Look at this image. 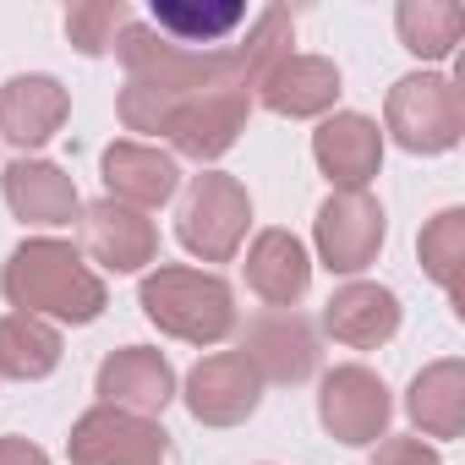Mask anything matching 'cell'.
I'll return each instance as SVG.
<instances>
[{
  "instance_id": "cell-1",
  "label": "cell",
  "mask_w": 465,
  "mask_h": 465,
  "mask_svg": "<svg viewBox=\"0 0 465 465\" xmlns=\"http://www.w3.org/2000/svg\"><path fill=\"white\" fill-rule=\"evenodd\" d=\"M0 296L17 312L55 318V323H94L110 307L104 280L88 269V258L72 242H55V236H34L6 258V269H0Z\"/></svg>"
},
{
  "instance_id": "cell-2",
  "label": "cell",
  "mask_w": 465,
  "mask_h": 465,
  "mask_svg": "<svg viewBox=\"0 0 465 465\" xmlns=\"http://www.w3.org/2000/svg\"><path fill=\"white\" fill-rule=\"evenodd\" d=\"M137 307L159 334L186 345H219L236 334V291L208 269H186V263L153 269L137 291Z\"/></svg>"
},
{
  "instance_id": "cell-3",
  "label": "cell",
  "mask_w": 465,
  "mask_h": 465,
  "mask_svg": "<svg viewBox=\"0 0 465 465\" xmlns=\"http://www.w3.org/2000/svg\"><path fill=\"white\" fill-rule=\"evenodd\" d=\"M247 224H252V197L236 175L224 170H203L186 181L181 192V213H175V236L192 258L203 263H230L247 242Z\"/></svg>"
},
{
  "instance_id": "cell-4",
  "label": "cell",
  "mask_w": 465,
  "mask_h": 465,
  "mask_svg": "<svg viewBox=\"0 0 465 465\" xmlns=\"http://www.w3.org/2000/svg\"><path fill=\"white\" fill-rule=\"evenodd\" d=\"M383 132L405 153H449L465 137V99L449 77L438 72H411L389 88L383 104Z\"/></svg>"
},
{
  "instance_id": "cell-5",
  "label": "cell",
  "mask_w": 465,
  "mask_h": 465,
  "mask_svg": "<svg viewBox=\"0 0 465 465\" xmlns=\"http://www.w3.org/2000/svg\"><path fill=\"white\" fill-rule=\"evenodd\" d=\"M72 465H181L170 432L153 416H132L115 405H94L72 421L66 438Z\"/></svg>"
},
{
  "instance_id": "cell-6",
  "label": "cell",
  "mask_w": 465,
  "mask_h": 465,
  "mask_svg": "<svg viewBox=\"0 0 465 465\" xmlns=\"http://www.w3.org/2000/svg\"><path fill=\"white\" fill-rule=\"evenodd\" d=\"M389 236V219L372 192H329V203L312 219V242L329 274H361L378 263Z\"/></svg>"
},
{
  "instance_id": "cell-7",
  "label": "cell",
  "mask_w": 465,
  "mask_h": 465,
  "mask_svg": "<svg viewBox=\"0 0 465 465\" xmlns=\"http://www.w3.org/2000/svg\"><path fill=\"white\" fill-rule=\"evenodd\" d=\"M389 416H394V400H389V383L372 372V367H334L323 372L318 383V421L329 438L351 443V449H367L378 438H389Z\"/></svg>"
},
{
  "instance_id": "cell-8",
  "label": "cell",
  "mask_w": 465,
  "mask_h": 465,
  "mask_svg": "<svg viewBox=\"0 0 465 465\" xmlns=\"http://www.w3.org/2000/svg\"><path fill=\"white\" fill-rule=\"evenodd\" d=\"M77 252L99 263L104 274H143L159 258V230L148 213L99 197L77 213Z\"/></svg>"
},
{
  "instance_id": "cell-9",
  "label": "cell",
  "mask_w": 465,
  "mask_h": 465,
  "mask_svg": "<svg viewBox=\"0 0 465 465\" xmlns=\"http://www.w3.org/2000/svg\"><path fill=\"white\" fill-rule=\"evenodd\" d=\"M242 356L252 361V372L263 378V383H307V378H318V367H323V345H318V329L296 312V307H274V312H263V318H252L247 323V334H242Z\"/></svg>"
},
{
  "instance_id": "cell-10",
  "label": "cell",
  "mask_w": 465,
  "mask_h": 465,
  "mask_svg": "<svg viewBox=\"0 0 465 465\" xmlns=\"http://www.w3.org/2000/svg\"><path fill=\"white\" fill-rule=\"evenodd\" d=\"M186 411L203 427H242L263 405V378L242 351H213L186 372Z\"/></svg>"
},
{
  "instance_id": "cell-11",
  "label": "cell",
  "mask_w": 465,
  "mask_h": 465,
  "mask_svg": "<svg viewBox=\"0 0 465 465\" xmlns=\"http://www.w3.org/2000/svg\"><path fill=\"white\" fill-rule=\"evenodd\" d=\"M247 115H252V94L247 88H208V94H192V99L175 104L164 137L175 143L181 159L208 164V159L236 148V137L247 132Z\"/></svg>"
},
{
  "instance_id": "cell-12",
  "label": "cell",
  "mask_w": 465,
  "mask_h": 465,
  "mask_svg": "<svg viewBox=\"0 0 465 465\" xmlns=\"http://www.w3.org/2000/svg\"><path fill=\"white\" fill-rule=\"evenodd\" d=\"M99 405H115V411H132V416H153L175 400V367L164 361V351L153 345H121L99 361Z\"/></svg>"
},
{
  "instance_id": "cell-13",
  "label": "cell",
  "mask_w": 465,
  "mask_h": 465,
  "mask_svg": "<svg viewBox=\"0 0 465 465\" xmlns=\"http://www.w3.org/2000/svg\"><path fill=\"white\" fill-rule=\"evenodd\" d=\"M312 159L334 192H367V181L383 170V132H378V121L340 110L312 132Z\"/></svg>"
},
{
  "instance_id": "cell-14",
  "label": "cell",
  "mask_w": 465,
  "mask_h": 465,
  "mask_svg": "<svg viewBox=\"0 0 465 465\" xmlns=\"http://www.w3.org/2000/svg\"><path fill=\"white\" fill-rule=\"evenodd\" d=\"M99 170H104V197H110V203H126V208H137V213L164 208V203L181 192V164H175V153L148 148V143H126V137L110 143L104 159H99Z\"/></svg>"
},
{
  "instance_id": "cell-15",
  "label": "cell",
  "mask_w": 465,
  "mask_h": 465,
  "mask_svg": "<svg viewBox=\"0 0 465 465\" xmlns=\"http://www.w3.org/2000/svg\"><path fill=\"white\" fill-rule=\"evenodd\" d=\"M72 115V99L55 77L45 72H28V77H12L0 88V137L12 148H45Z\"/></svg>"
},
{
  "instance_id": "cell-16",
  "label": "cell",
  "mask_w": 465,
  "mask_h": 465,
  "mask_svg": "<svg viewBox=\"0 0 465 465\" xmlns=\"http://www.w3.org/2000/svg\"><path fill=\"white\" fill-rule=\"evenodd\" d=\"M340 99V66L329 55H285L263 83H258V104L285 115V121H312L329 115Z\"/></svg>"
},
{
  "instance_id": "cell-17",
  "label": "cell",
  "mask_w": 465,
  "mask_h": 465,
  "mask_svg": "<svg viewBox=\"0 0 465 465\" xmlns=\"http://www.w3.org/2000/svg\"><path fill=\"white\" fill-rule=\"evenodd\" d=\"M323 329L351 345V351H378L400 334V296L389 285H372V280H351L329 296L323 307Z\"/></svg>"
},
{
  "instance_id": "cell-18",
  "label": "cell",
  "mask_w": 465,
  "mask_h": 465,
  "mask_svg": "<svg viewBox=\"0 0 465 465\" xmlns=\"http://www.w3.org/2000/svg\"><path fill=\"white\" fill-rule=\"evenodd\" d=\"M0 192H6V208L23 224H72L83 213L77 181L61 164H50V159H17V164H6Z\"/></svg>"
},
{
  "instance_id": "cell-19",
  "label": "cell",
  "mask_w": 465,
  "mask_h": 465,
  "mask_svg": "<svg viewBox=\"0 0 465 465\" xmlns=\"http://www.w3.org/2000/svg\"><path fill=\"white\" fill-rule=\"evenodd\" d=\"M247 285L252 296H263L269 307H296L312 285V258L307 247L291 236V230H263V236L247 247Z\"/></svg>"
},
{
  "instance_id": "cell-20",
  "label": "cell",
  "mask_w": 465,
  "mask_h": 465,
  "mask_svg": "<svg viewBox=\"0 0 465 465\" xmlns=\"http://www.w3.org/2000/svg\"><path fill=\"white\" fill-rule=\"evenodd\" d=\"M405 411L416 421V438H460L465 432V361L443 356L411 378Z\"/></svg>"
},
{
  "instance_id": "cell-21",
  "label": "cell",
  "mask_w": 465,
  "mask_h": 465,
  "mask_svg": "<svg viewBox=\"0 0 465 465\" xmlns=\"http://www.w3.org/2000/svg\"><path fill=\"white\" fill-rule=\"evenodd\" d=\"M242 23V0H153V34L181 50H224V39Z\"/></svg>"
},
{
  "instance_id": "cell-22",
  "label": "cell",
  "mask_w": 465,
  "mask_h": 465,
  "mask_svg": "<svg viewBox=\"0 0 465 465\" xmlns=\"http://www.w3.org/2000/svg\"><path fill=\"white\" fill-rule=\"evenodd\" d=\"M61 329L50 318L34 312H6L0 318V378H17V383H39L61 367Z\"/></svg>"
},
{
  "instance_id": "cell-23",
  "label": "cell",
  "mask_w": 465,
  "mask_h": 465,
  "mask_svg": "<svg viewBox=\"0 0 465 465\" xmlns=\"http://www.w3.org/2000/svg\"><path fill=\"white\" fill-rule=\"evenodd\" d=\"M394 28H400V45L421 61H443L454 55V45L465 39V12L454 0H400L394 12Z\"/></svg>"
},
{
  "instance_id": "cell-24",
  "label": "cell",
  "mask_w": 465,
  "mask_h": 465,
  "mask_svg": "<svg viewBox=\"0 0 465 465\" xmlns=\"http://www.w3.org/2000/svg\"><path fill=\"white\" fill-rule=\"evenodd\" d=\"M421 269L432 285H443V296L465 312V291H460V269H465V208H443L421 224Z\"/></svg>"
},
{
  "instance_id": "cell-25",
  "label": "cell",
  "mask_w": 465,
  "mask_h": 465,
  "mask_svg": "<svg viewBox=\"0 0 465 465\" xmlns=\"http://www.w3.org/2000/svg\"><path fill=\"white\" fill-rule=\"evenodd\" d=\"M126 23H132L126 0H77V6L66 12V39L83 55H110Z\"/></svg>"
},
{
  "instance_id": "cell-26",
  "label": "cell",
  "mask_w": 465,
  "mask_h": 465,
  "mask_svg": "<svg viewBox=\"0 0 465 465\" xmlns=\"http://www.w3.org/2000/svg\"><path fill=\"white\" fill-rule=\"evenodd\" d=\"M372 465H443V460H438V449L421 443V438H383L378 454H372Z\"/></svg>"
},
{
  "instance_id": "cell-27",
  "label": "cell",
  "mask_w": 465,
  "mask_h": 465,
  "mask_svg": "<svg viewBox=\"0 0 465 465\" xmlns=\"http://www.w3.org/2000/svg\"><path fill=\"white\" fill-rule=\"evenodd\" d=\"M0 465H50V454L28 438H0Z\"/></svg>"
}]
</instances>
